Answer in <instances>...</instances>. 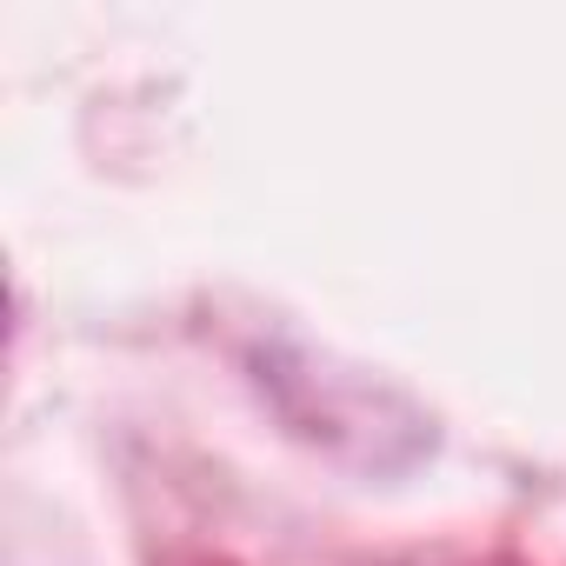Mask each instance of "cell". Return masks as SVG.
Instances as JSON below:
<instances>
[]
</instances>
